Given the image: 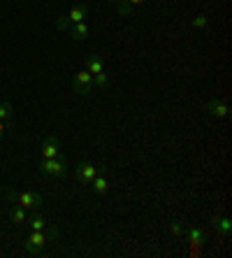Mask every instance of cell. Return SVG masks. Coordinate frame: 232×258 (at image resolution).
Segmentation results:
<instances>
[{
	"instance_id": "cell-20",
	"label": "cell",
	"mask_w": 232,
	"mask_h": 258,
	"mask_svg": "<svg viewBox=\"0 0 232 258\" xmlns=\"http://www.w3.org/2000/svg\"><path fill=\"white\" fill-rule=\"evenodd\" d=\"M125 5H130V7H135V5H142L144 0H123Z\"/></svg>"
},
{
	"instance_id": "cell-19",
	"label": "cell",
	"mask_w": 232,
	"mask_h": 258,
	"mask_svg": "<svg viewBox=\"0 0 232 258\" xmlns=\"http://www.w3.org/2000/svg\"><path fill=\"white\" fill-rule=\"evenodd\" d=\"M170 230H172V235H174V237H181V235H184V226H181V223H179V221H174V223H170Z\"/></svg>"
},
{
	"instance_id": "cell-17",
	"label": "cell",
	"mask_w": 232,
	"mask_h": 258,
	"mask_svg": "<svg viewBox=\"0 0 232 258\" xmlns=\"http://www.w3.org/2000/svg\"><path fill=\"white\" fill-rule=\"evenodd\" d=\"M14 114V107L10 105V102H0V119L5 121V119H10V116Z\"/></svg>"
},
{
	"instance_id": "cell-6",
	"label": "cell",
	"mask_w": 232,
	"mask_h": 258,
	"mask_svg": "<svg viewBox=\"0 0 232 258\" xmlns=\"http://www.w3.org/2000/svg\"><path fill=\"white\" fill-rule=\"evenodd\" d=\"M60 156V142L56 135H47L42 140V158H58Z\"/></svg>"
},
{
	"instance_id": "cell-5",
	"label": "cell",
	"mask_w": 232,
	"mask_h": 258,
	"mask_svg": "<svg viewBox=\"0 0 232 258\" xmlns=\"http://www.w3.org/2000/svg\"><path fill=\"white\" fill-rule=\"evenodd\" d=\"M72 86H74V91H77L79 96H89L91 89H93V75H91L89 70H79L77 75H74Z\"/></svg>"
},
{
	"instance_id": "cell-12",
	"label": "cell",
	"mask_w": 232,
	"mask_h": 258,
	"mask_svg": "<svg viewBox=\"0 0 232 258\" xmlns=\"http://www.w3.org/2000/svg\"><path fill=\"white\" fill-rule=\"evenodd\" d=\"M184 235H188V240H191L193 244H200V246L204 244V233H202L200 228H195V226L186 228V230H184Z\"/></svg>"
},
{
	"instance_id": "cell-7",
	"label": "cell",
	"mask_w": 232,
	"mask_h": 258,
	"mask_svg": "<svg viewBox=\"0 0 232 258\" xmlns=\"http://www.w3.org/2000/svg\"><path fill=\"white\" fill-rule=\"evenodd\" d=\"M207 112L211 116H216V119H225V116H230V107H227V102L218 100V98H211V100L207 102Z\"/></svg>"
},
{
	"instance_id": "cell-2",
	"label": "cell",
	"mask_w": 232,
	"mask_h": 258,
	"mask_svg": "<svg viewBox=\"0 0 232 258\" xmlns=\"http://www.w3.org/2000/svg\"><path fill=\"white\" fill-rule=\"evenodd\" d=\"M7 200L14 203V205H21L26 212L28 210L37 212L42 207V196L35 193V191H10L7 193Z\"/></svg>"
},
{
	"instance_id": "cell-9",
	"label": "cell",
	"mask_w": 232,
	"mask_h": 258,
	"mask_svg": "<svg viewBox=\"0 0 232 258\" xmlns=\"http://www.w3.org/2000/svg\"><path fill=\"white\" fill-rule=\"evenodd\" d=\"M7 216H10V221H14V223H26V221H28L26 210L21 207V205H14V203H12V207L7 210Z\"/></svg>"
},
{
	"instance_id": "cell-4",
	"label": "cell",
	"mask_w": 232,
	"mask_h": 258,
	"mask_svg": "<svg viewBox=\"0 0 232 258\" xmlns=\"http://www.w3.org/2000/svg\"><path fill=\"white\" fill-rule=\"evenodd\" d=\"M86 17H89V7H86V5H77V7H72L67 17H58L56 26H58V28H67V24H72V26L82 24Z\"/></svg>"
},
{
	"instance_id": "cell-13",
	"label": "cell",
	"mask_w": 232,
	"mask_h": 258,
	"mask_svg": "<svg viewBox=\"0 0 232 258\" xmlns=\"http://www.w3.org/2000/svg\"><path fill=\"white\" fill-rule=\"evenodd\" d=\"M70 37H74V40H84V37H89V26L84 24H74L70 30Z\"/></svg>"
},
{
	"instance_id": "cell-18",
	"label": "cell",
	"mask_w": 232,
	"mask_h": 258,
	"mask_svg": "<svg viewBox=\"0 0 232 258\" xmlns=\"http://www.w3.org/2000/svg\"><path fill=\"white\" fill-rule=\"evenodd\" d=\"M209 26V19H207V14H197L195 19H193V28H200V30H204Z\"/></svg>"
},
{
	"instance_id": "cell-21",
	"label": "cell",
	"mask_w": 232,
	"mask_h": 258,
	"mask_svg": "<svg viewBox=\"0 0 232 258\" xmlns=\"http://www.w3.org/2000/svg\"><path fill=\"white\" fill-rule=\"evenodd\" d=\"M5 131H7V126H5V121L0 119V140H3V135H5Z\"/></svg>"
},
{
	"instance_id": "cell-8",
	"label": "cell",
	"mask_w": 232,
	"mask_h": 258,
	"mask_svg": "<svg viewBox=\"0 0 232 258\" xmlns=\"http://www.w3.org/2000/svg\"><path fill=\"white\" fill-rule=\"evenodd\" d=\"M96 174H98V168L96 165H91V163H79L77 165V179L82 181V184H91V181L96 179Z\"/></svg>"
},
{
	"instance_id": "cell-16",
	"label": "cell",
	"mask_w": 232,
	"mask_h": 258,
	"mask_svg": "<svg viewBox=\"0 0 232 258\" xmlns=\"http://www.w3.org/2000/svg\"><path fill=\"white\" fill-rule=\"evenodd\" d=\"M93 84H96L98 89H107V86H109V77H107V72L102 70L100 75H93Z\"/></svg>"
},
{
	"instance_id": "cell-15",
	"label": "cell",
	"mask_w": 232,
	"mask_h": 258,
	"mask_svg": "<svg viewBox=\"0 0 232 258\" xmlns=\"http://www.w3.org/2000/svg\"><path fill=\"white\" fill-rule=\"evenodd\" d=\"M102 70H105V66H102L100 56H91V58H89V72H91V75H100Z\"/></svg>"
},
{
	"instance_id": "cell-1",
	"label": "cell",
	"mask_w": 232,
	"mask_h": 258,
	"mask_svg": "<svg viewBox=\"0 0 232 258\" xmlns=\"http://www.w3.org/2000/svg\"><path fill=\"white\" fill-rule=\"evenodd\" d=\"M58 235L60 233L56 226H51V228H47V230H33V233L28 235V240L24 242V249L28 253H33V256H40L42 249H44L49 242L58 240Z\"/></svg>"
},
{
	"instance_id": "cell-11",
	"label": "cell",
	"mask_w": 232,
	"mask_h": 258,
	"mask_svg": "<svg viewBox=\"0 0 232 258\" xmlns=\"http://www.w3.org/2000/svg\"><path fill=\"white\" fill-rule=\"evenodd\" d=\"M91 186H93V191H96L98 196H105V193H107V188H109V181H107V177L96 174V179L91 181Z\"/></svg>"
},
{
	"instance_id": "cell-10",
	"label": "cell",
	"mask_w": 232,
	"mask_h": 258,
	"mask_svg": "<svg viewBox=\"0 0 232 258\" xmlns=\"http://www.w3.org/2000/svg\"><path fill=\"white\" fill-rule=\"evenodd\" d=\"M28 223H30V228H33V230H47V228H51V223H49L42 214H33L28 219Z\"/></svg>"
},
{
	"instance_id": "cell-14",
	"label": "cell",
	"mask_w": 232,
	"mask_h": 258,
	"mask_svg": "<svg viewBox=\"0 0 232 258\" xmlns=\"http://www.w3.org/2000/svg\"><path fill=\"white\" fill-rule=\"evenodd\" d=\"M214 226H216V230H220L223 237H227V233H230V219H227V216H216Z\"/></svg>"
},
{
	"instance_id": "cell-22",
	"label": "cell",
	"mask_w": 232,
	"mask_h": 258,
	"mask_svg": "<svg viewBox=\"0 0 232 258\" xmlns=\"http://www.w3.org/2000/svg\"><path fill=\"white\" fill-rule=\"evenodd\" d=\"M114 3H123V0H114Z\"/></svg>"
},
{
	"instance_id": "cell-3",
	"label": "cell",
	"mask_w": 232,
	"mask_h": 258,
	"mask_svg": "<svg viewBox=\"0 0 232 258\" xmlns=\"http://www.w3.org/2000/svg\"><path fill=\"white\" fill-rule=\"evenodd\" d=\"M67 170H70V165H67L65 158H42L40 161V172L47 174V177H65Z\"/></svg>"
}]
</instances>
